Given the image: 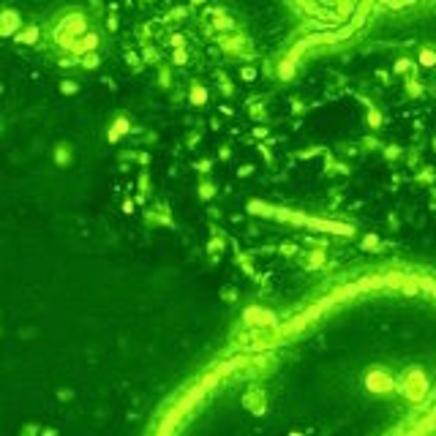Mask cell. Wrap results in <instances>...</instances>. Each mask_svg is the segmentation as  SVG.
Instances as JSON below:
<instances>
[{
	"label": "cell",
	"mask_w": 436,
	"mask_h": 436,
	"mask_svg": "<svg viewBox=\"0 0 436 436\" xmlns=\"http://www.w3.org/2000/svg\"><path fill=\"white\" fill-rule=\"evenodd\" d=\"M376 292L338 287L210 371L164 436H412L436 409V371L365 349Z\"/></svg>",
	"instance_id": "cell-1"
}]
</instances>
